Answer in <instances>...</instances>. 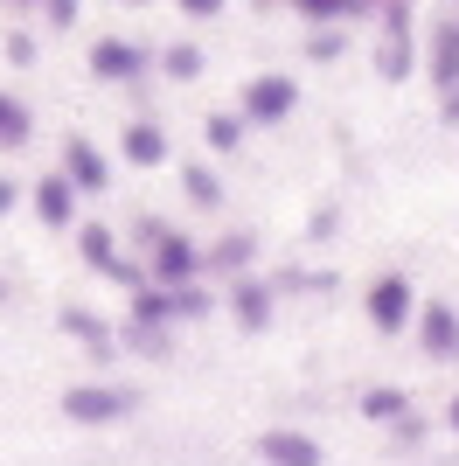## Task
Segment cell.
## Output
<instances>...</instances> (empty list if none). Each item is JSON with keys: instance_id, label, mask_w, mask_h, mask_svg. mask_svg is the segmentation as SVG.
<instances>
[{"instance_id": "6da1fadb", "label": "cell", "mask_w": 459, "mask_h": 466, "mask_svg": "<svg viewBox=\"0 0 459 466\" xmlns=\"http://www.w3.org/2000/svg\"><path fill=\"white\" fill-rule=\"evenodd\" d=\"M133 404L139 397L118 390V383H70L63 390V418H70V425H118Z\"/></svg>"}, {"instance_id": "7a4b0ae2", "label": "cell", "mask_w": 459, "mask_h": 466, "mask_svg": "<svg viewBox=\"0 0 459 466\" xmlns=\"http://www.w3.org/2000/svg\"><path fill=\"white\" fill-rule=\"evenodd\" d=\"M292 105H300V84L279 77V70L244 84V118H258V126H279V118H292Z\"/></svg>"}, {"instance_id": "3957f363", "label": "cell", "mask_w": 459, "mask_h": 466, "mask_svg": "<svg viewBox=\"0 0 459 466\" xmlns=\"http://www.w3.org/2000/svg\"><path fill=\"white\" fill-rule=\"evenodd\" d=\"M411 313H418V292H411V279H376V286H369V320H376L382 334H403V320H411Z\"/></svg>"}, {"instance_id": "277c9868", "label": "cell", "mask_w": 459, "mask_h": 466, "mask_svg": "<svg viewBox=\"0 0 459 466\" xmlns=\"http://www.w3.org/2000/svg\"><path fill=\"white\" fill-rule=\"evenodd\" d=\"M418 341H424V355H432V362H459V313L445 307V299H424Z\"/></svg>"}, {"instance_id": "5b68a950", "label": "cell", "mask_w": 459, "mask_h": 466, "mask_svg": "<svg viewBox=\"0 0 459 466\" xmlns=\"http://www.w3.org/2000/svg\"><path fill=\"white\" fill-rule=\"evenodd\" d=\"M153 237V272H160V286H189L195 272H202V251H195L189 237H168V230H147Z\"/></svg>"}, {"instance_id": "8992f818", "label": "cell", "mask_w": 459, "mask_h": 466, "mask_svg": "<svg viewBox=\"0 0 459 466\" xmlns=\"http://www.w3.org/2000/svg\"><path fill=\"white\" fill-rule=\"evenodd\" d=\"M76 251H84V265H91V272L118 279V286H139V272L118 258V244H112V230H105V223H84V230H76Z\"/></svg>"}, {"instance_id": "52a82bcc", "label": "cell", "mask_w": 459, "mask_h": 466, "mask_svg": "<svg viewBox=\"0 0 459 466\" xmlns=\"http://www.w3.org/2000/svg\"><path fill=\"white\" fill-rule=\"evenodd\" d=\"M139 70H147V49H133V42H118V35L91 42V77H105V84H133Z\"/></svg>"}, {"instance_id": "ba28073f", "label": "cell", "mask_w": 459, "mask_h": 466, "mask_svg": "<svg viewBox=\"0 0 459 466\" xmlns=\"http://www.w3.org/2000/svg\"><path fill=\"white\" fill-rule=\"evenodd\" d=\"M258 460H265V466H327L321 446H313L306 431H286V425H271L265 439H258Z\"/></svg>"}, {"instance_id": "9c48e42d", "label": "cell", "mask_w": 459, "mask_h": 466, "mask_svg": "<svg viewBox=\"0 0 459 466\" xmlns=\"http://www.w3.org/2000/svg\"><path fill=\"white\" fill-rule=\"evenodd\" d=\"M63 181H70L76 195H97V188H105V154H97L91 139L70 133V147H63Z\"/></svg>"}, {"instance_id": "30bf717a", "label": "cell", "mask_w": 459, "mask_h": 466, "mask_svg": "<svg viewBox=\"0 0 459 466\" xmlns=\"http://www.w3.org/2000/svg\"><path fill=\"white\" fill-rule=\"evenodd\" d=\"M36 216L49 223V230H70V216H76V188L63 175H42L36 181Z\"/></svg>"}, {"instance_id": "8fae6325", "label": "cell", "mask_w": 459, "mask_h": 466, "mask_svg": "<svg viewBox=\"0 0 459 466\" xmlns=\"http://www.w3.org/2000/svg\"><path fill=\"white\" fill-rule=\"evenodd\" d=\"M432 77H439V91H459V15L439 21V42H432Z\"/></svg>"}, {"instance_id": "7c38bea8", "label": "cell", "mask_w": 459, "mask_h": 466, "mask_svg": "<svg viewBox=\"0 0 459 466\" xmlns=\"http://www.w3.org/2000/svg\"><path fill=\"white\" fill-rule=\"evenodd\" d=\"M126 160H133V167H160V160H168V133H160V126H147V118H139V126H126Z\"/></svg>"}, {"instance_id": "4fadbf2b", "label": "cell", "mask_w": 459, "mask_h": 466, "mask_svg": "<svg viewBox=\"0 0 459 466\" xmlns=\"http://www.w3.org/2000/svg\"><path fill=\"white\" fill-rule=\"evenodd\" d=\"M250 258H258V237H244V230H237V237H223V244H216V251L202 258V265H216V272H244Z\"/></svg>"}, {"instance_id": "5bb4252c", "label": "cell", "mask_w": 459, "mask_h": 466, "mask_svg": "<svg viewBox=\"0 0 459 466\" xmlns=\"http://www.w3.org/2000/svg\"><path fill=\"white\" fill-rule=\"evenodd\" d=\"M403 410H411L403 390H369V397H362V418H369V425H403Z\"/></svg>"}, {"instance_id": "9a60e30c", "label": "cell", "mask_w": 459, "mask_h": 466, "mask_svg": "<svg viewBox=\"0 0 459 466\" xmlns=\"http://www.w3.org/2000/svg\"><path fill=\"white\" fill-rule=\"evenodd\" d=\"M230 307H237L244 328H265V320H271V292L265 286H237V292H230Z\"/></svg>"}, {"instance_id": "2e32d148", "label": "cell", "mask_w": 459, "mask_h": 466, "mask_svg": "<svg viewBox=\"0 0 459 466\" xmlns=\"http://www.w3.org/2000/svg\"><path fill=\"white\" fill-rule=\"evenodd\" d=\"M56 328H63V334H76V341H91V349L105 355V320H97V313H84V307H63V313H56Z\"/></svg>"}, {"instance_id": "e0dca14e", "label": "cell", "mask_w": 459, "mask_h": 466, "mask_svg": "<svg viewBox=\"0 0 459 466\" xmlns=\"http://www.w3.org/2000/svg\"><path fill=\"white\" fill-rule=\"evenodd\" d=\"M181 188H189L195 209H216V202H223V181H216L209 167H181Z\"/></svg>"}, {"instance_id": "ac0fdd59", "label": "cell", "mask_w": 459, "mask_h": 466, "mask_svg": "<svg viewBox=\"0 0 459 466\" xmlns=\"http://www.w3.org/2000/svg\"><path fill=\"white\" fill-rule=\"evenodd\" d=\"M306 21H348V15H362L369 0H292Z\"/></svg>"}, {"instance_id": "d6986e66", "label": "cell", "mask_w": 459, "mask_h": 466, "mask_svg": "<svg viewBox=\"0 0 459 466\" xmlns=\"http://www.w3.org/2000/svg\"><path fill=\"white\" fill-rule=\"evenodd\" d=\"M21 139H28V112L15 97H0V147H21Z\"/></svg>"}, {"instance_id": "ffe728a7", "label": "cell", "mask_w": 459, "mask_h": 466, "mask_svg": "<svg viewBox=\"0 0 459 466\" xmlns=\"http://www.w3.org/2000/svg\"><path fill=\"white\" fill-rule=\"evenodd\" d=\"M209 307H216V299L202 286H174V320H202Z\"/></svg>"}, {"instance_id": "44dd1931", "label": "cell", "mask_w": 459, "mask_h": 466, "mask_svg": "<svg viewBox=\"0 0 459 466\" xmlns=\"http://www.w3.org/2000/svg\"><path fill=\"white\" fill-rule=\"evenodd\" d=\"M202 133H209V147H216V154H230V147H237V139H244V118H230V112H216L209 126H202Z\"/></svg>"}, {"instance_id": "7402d4cb", "label": "cell", "mask_w": 459, "mask_h": 466, "mask_svg": "<svg viewBox=\"0 0 459 466\" xmlns=\"http://www.w3.org/2000/svg\"><path fill=\"white\" fill-rule=\"evenodd\" d=\"M168 77H181V84H189V77H202V49L174 42V49H168Z\"/></svg>"}, {"instance_id": "603a6c76", "label": "cell", "mask_w": 459, "mask_h": 466, "mask_svg": "<svg viewBox=\"0 0 459 466\" xmlns=\"http://www.w3.org/2000/svg\"><path fill=\"white\" fill-rule=\"evenodd\" d=\"M403 63H411V35H390L382 42V77H403Z\"/></svg>"}, {"instance_id": "cb8c5ba5", "label": "cell", "mask_w": 459, "mask_h": 466, "mask_svg": "<svg viewBox=\"0 0 459 466\" xmlns=\"http://www.w3.org/2000/svg\"><path fill=\"white\" fill-rule=\"evenodd\" d=\"M382 7V28H390V35H411V0H376Z\"/></svg>"}, {"instance_id": "d4e9b609", "label": "cell", "mask_w": 459, "mask_h": 466, "mask_svg": "<svg viewBox=\"0 0 459 466\" xmlns=\"http://www.w3.org/2000/svg\"><path fill=\"white\" fill-rule=\"evenodd\" d=\"M15 195H21V188H15V181H7V175H0V216L15 209Z\"/></svg>"}, {"instance_id": "484cf974", "label": "cell", "mask_w": 459, "mask_h": 466, "mask_svg": "<svg viewBox=\"0 0 459 466\" xmlns=\"http://www.w3.org/2000/svg\"><path fill=\"white\" fill-rule=\"evenodd\" d=\"M181 7H189V15H216V7H223V0H181Z\"/></svg>"}, {"instance_id": "4316f807", "label": "cell", "mask_w": 459, "mask_h": 466, "mask_svg": "<svg viewBox=\"0 0 459 466\" xmlns=\"http://www.w3.org/2000/svg\"><path fill=\"white\" fill-rule=\"evenodd\" d=\"M445 126H459V91H445Z\"/></svg>"}, {"instance_id": "83f0119b", "label": "cell", "mask_w": 459, "mask_h": 466, "mask_svg": "<svg viewBox=\"0 0 459 466\" xmlns=\"http://www.w3.org/2000/svg\"><path fill=\"white\" fill-rule=\"evenodd\" d=\"M445 425H453V431H459V397H453V404H445Z\"/></svg>"}, {"instance_id": "f1b7e54d", "label": "cell", "mask_w": 459, "mask_h": 466, "mask_svg": "<svg viewBox=\"0 0 459 466\" xmlns=\"http://www.w3.org/2000/svg\"><path fill=\"white\" fill-rule=\"evenodd\" d=\"M0 307H7V279H0Z\"/></svg>"}]
</instances>
